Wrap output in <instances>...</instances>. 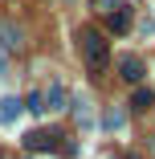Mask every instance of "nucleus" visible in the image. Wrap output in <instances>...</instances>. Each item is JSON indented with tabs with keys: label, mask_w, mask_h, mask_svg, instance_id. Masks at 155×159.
Wrapping results in <instances>:
<instances>
[{
	"label": "nucleus",
	"mask_w": 155,
	"mask_h": 159,
	"mask_svg": "<svg viewBox=\"0 0 155 159\" xmlns=\"http://www.w3.org/2000/svg\"><path fill=\"white\" fill-rule=\"evenodd\" d=\"M82 57H86V70H90V74H102V70H106L110 45H106V37L98 33V29H86V33H82Z\"/></svg>",
	"instance_id": "f257e3e1"
},
{
	"label": "nucleus",
	"mask_w": 155,
	"mask_h": 159,
	"mask_svg": "<svg viewBox=\"0 0 155 159\" xmlns=\"http://www.w3.org/2000/svg\"><path fill=\"white\" fill-rule=\"evenodd\" d=\"M21 143H25V151H57L61 147V131H53V126L49 131H29Z\"/></svg>",
	"instance_id": "f03ea898"
},
{
	"label": "nucleus",
	"mask_w": 155,
	"mask_h": 159,
	"mask_svg": "<svg viewBox=\"0 0 155 159\" xmlns=\"http://www.w3.org/2000/svg\"><path fill=\"white\" fill-rule=\"evenodd\" d=\"M106 29H110V33H127V29H131V8L127 4H122V0H106Z\"/></svg>",
	"instance_id": "7ed1b4c3"
},
{
	"label": "nucleus",
	"mask_w": 155,
	"mask_h": 159,
	"mask_svg": "<svg viewBox=\"0 0 155 159\" xmlns=\"http://www.w3.org/2000/svg\"><path fill=\"white\" fill-rule=\"evenodd\" d=\"M118 74H122V82H139L147 70H143V57H135V53H127V57H118Z\"/></svg>",
	"instance_id": "20e7f679"
},
{
	"label": "nucleus",
	"mask_w": 155,
	"mask_h": 159,
	"mask_svg": "<svg viewBox=\"0 0 155 159\" xmlns=\"http://www.w3.org/2000/svg\"><path fill=\"white\" fill-rule=\"evenodd\" d=\"M45 98V110H66V86L61 82H49V90L41 94Z\"/></svg>",
	"instance_id": "39448f33"
},
{
	"label": "nucleus",
	"mask_w": 155,
	"mask_h": 159,
	"mask_svg": "<svg viewBox=\"0 0 155 159\" xmlns=\"http://www.w3.org/2000/svg\"><path fill=\"white\" fill-rule=\"evenodd\" d=\"M21 110H25L21 98H0V122H4V126H12V122L21 118Z\"/></svg>",
	"instance_id": "423d86ee"
},
{
	"label": "nucleus",
	"mask_w": 155,
	"mask_h": 159,
	"mask_svg": "<svg viewBox=\"0 0 155 159\" xmlns=\"http://www.w3.org/2000/svg\"><path fill=\"white\" fill-rule=\"evenodd\" d=\"M0 45H4L8 53H16V49H21V29L8 25V20H0Z\"/></svg>",
	"instance_id": "0eeeda50"
},
{
	"label": "nucleus",
	"mask_w": 155,
	"mask_h": 159,
	"mask_svg": "<svg viewBox=\"0 0 155 159\" xmlns=\"http://www.w3.org/2000/svg\"><path fill=\"white\" fill-rule=\"evenodd\" d=\"M102 126H106V131H122V126H127V110H106Z\"/></svg>",
	"instance_id": "6e6552de"
},
{
	"label": "nucleus",
	"mask_w": 155,
	"mask_h": 159,
	"mask_svg": "<svg viewBox=\"0 0 155 159\" xmlns=\"http://www.w3.org/2000/svg\"><path fill=\"white\" fill-rule=\"evenodd\" d=\"M131 106H135V110H151V106H155V90H143V86H139L135 98H131Z\"/></svg>",
	"instance_id": "1a4fd4ad"
},
{
	"label": "nucleus",
	"mask_w": 155,
	"mask_h": 159,
	"mask_svg": "<svg viewBox=\"0 0 155 159\" xmlns=\"http://www.w3.org/2000/svg\"><path fill=\"white\" fill-rule=\"evenodd\" d=\"M25 110H33V114H45V98H41V90H33L25 98Z\"/></svg>",
	"instance_id": "9d476101"
},
{
	"label": "nucleus",
	"mask_w": 155,
	"mask_h": 159,
	"mask_svg": "<svg viewBox=\"0 0 155 159\" xmlns=\"http://www.w3.org/2000/svg\"><path fill=\"white\" fill-rule=\"evenodd\" d=\"M74 114H78V122H90V102L78 98V102H74Z\"/></svg>",
	"instance_id": "9b49d317"
},
{
	"label": "nucleus",
	"mask_w": 155,
	"mask_h": 159,
	"mask_svg": "<svg viewBox=\"0 0 155 159\" xmlns=\"http://www.w3.org/2000/svg\"><path fill=\"white\" fill-rule=\"evenodd\" d=\"M0 66H4V61H0Z\"/></svg>",
	"instance_id": "f8f14e48"
}]
</instances>
